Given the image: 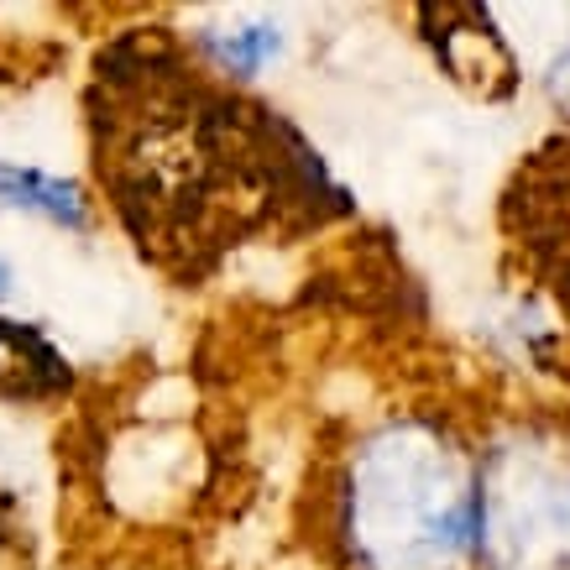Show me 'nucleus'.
<instances>
[{"instance_id":"obj_2","label":"nucleus","mask_w":570,"mask_h":570,"mask_svg":"<svg viewBox=\"0 0 570 570\" xmlns=\"http://www.w3.org/2000/svg\"><path fill=\"white\" fill-rule=\"evenodd\" d=\"M482 539V461L430 419H397L356 450L346 544L356 570H461Z\"/></svg>"},{"instance_id":"obj_4","label":"nucleus","mask_w":570,"mask_h":570,"mask_svg":"<svg viewBox=\"0 0 570 570\" xmlns=\"http://www.w3.org/2000/svg\"><path fill=\"white\" fill-rule=\"evenodd\" d=\"M69 387V356L42 330L0 320V403H58Z\"/></svg>"},{"instance_id":"obj_1","label":"nucleus","mask_w":570,"mask_h":570,"mask_svg":"<svg viewBox=\"0 0 570 570\" xmlns=\"http://www.w3.org/2000/svg\"><path fill=\"white\" fill-rule=\"evenodd\" d=\"M89 141L126 236L174 273H199L273 194L346 209L294 126L236 100L163 32H121L100 48Z\"/></svg>"},{"instance_id":"obj_6","label":"nucleus","mask_w":570,"mask_h":570,"mask_svg":"<svg viewBox=\"0 0 570 570\" xmlns=\"http://www.w3.org/2000/svg\"><path fill=\"white\" fill-rule=\"evenodd\" d=\"M205 52L220 63V73H257L262 58L277 52V32L273 27H246V32H230V37H205Z\"/></svg>"},{"instance_id":"obj_5","label":"nucleus","mask_w":570,"mask_h":570,"mask_svg":"<svg viewBox=\"0 0 570 570\" xmlns=\"http://www.w3.org/2000/svg\"><path fill=\"white\" fill-rule=\"evenodd\" d=\"M0 209H27V215H42L69 230L89 225V199L73 184L37 174V168H17V163H0Z\"/></svg>"},{"instance_id":"obj_7","label":"nucleus","mask_w":570,"mask_h":570,"mask_svg":"<svg viewBox=\"0 0 570 570\" xmlns=\"http://www.w3.org/2000/svg\"><path fill=\"white\" fill-rule=\"evenodd\" d=\"M11 544H17V498L0 487V560H6Z\"/></svg>"},{"instance_id":"obj_8","label":"nucleus","mask_w":570,"mask_h":570,"mask_svg":"<svg viewBox=\"0 0 570 570\" xmlns=\"http://www.w3.org/2000/svg\"><path fill=\"white\" fill-rule=\"evenodd\" d=\"M6 288H11V267L0 262V298H6Z\"/></svg>"},{"instance_id":"obj_3","label":"nucleus","mask_w":570,"mask_h":570,"mask_svg":"<svg viewBox=\"0 0 570 570\" xmlns=\"http://www.w3.org/2000/svg\"><path fill=\"white\" fill-rule=\"evenodd\" d=\"M482 570H570V461L498 450L482 461Z\"/></svg>"}]
</instances>
